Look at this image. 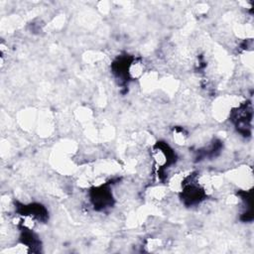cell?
I'll list each match as a JSON object with an SVG mask.
<instances>
[{
    "mask_svg": "<svg viewBox=\"0 0 254 254\" xmlns=\"http://www.w3.org/2000/svg\"><path fill=\"white\" fill-rule=\"evenodd\" d=\"M174 153L169 146L163 142H158L151 151V158L158 168H165L173 162Z\"/></svg>",
    "mask_w": 254,
    "mask_h": 254,
    "instance_id": "1",
    "label": "cell"
},
{
    "mask_svg": "<svg viewBox=\"0 0 254 254\" xmlns=\"http://www.w3.org/2000/svg\"><path fill=\"white\" fill-rule=\"evenodd\" d=\"M173 139L174 142L178 145H185L188 139V134L183 128H175L173 132Z\"/></svg>",
    "mask_w": 254,
    "mask_h": 254,
    "instance_id": "2",
    "label": "cell"
}]
</instances>
